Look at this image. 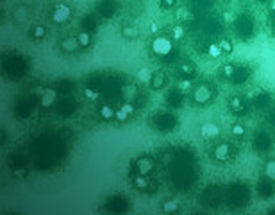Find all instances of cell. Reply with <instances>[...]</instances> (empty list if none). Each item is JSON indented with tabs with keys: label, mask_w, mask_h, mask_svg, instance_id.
<instances>
[{
	"label": "cell",
	"mask_w": 275,
	"mask_h": 215,
	"mask_svg": "<svg viewBox=\"0 0 275 215\" xmlns=\"http://www.w3.org/2000/svg\"><path fill=\"white\" fill-rule=\"evenodd\" d=\"M227 106H229V111H231L232 115L241 116L247 113V109H249V101L245 97H241V95H231L229 101H227Z\"/></svg>",
	"instance_id": "obj_16"
},
{
	"label": "cell",
	"mask_w": 275,
	"mask_h": 215,
	"mask_svg": "<svg viewBox=\"0 0 275 215\" xmlns=\"http://www.w3.org/2000/svg\"><path fill=\"white\" fill-rule=\"evenodd\" d=\"M231 134L236 136V138H243L245 134H247V127L243 124H240V122H236V124L231 125Z\"/></svg>",
	"instance_id": "obj_36"
},
{
	"label": "cell",
	"mask_w": 275,
	"mask_h": 215,
	"mask_svg": "<svg viewBox=\"0 0 275 215\" xmlns=\"http://www.w3.org/2000/svg\"><path fill=\"white\" fill-rule=\"evenodd\" d=\"M191 99H193V103L199 104V106H206V104H209L214 99V88L211 85H207V83L195 86L193 94H191Z\"/></svg>",
	"instance_id": "obj_6"
},
{
	"label": "cell",
	"mask_w": 275,
	"mask_h": 215,
	"mask_svg": "<svg viewBox=\"0 0 275 215\" xmlns=\"http://www.w3.org/2000/svg\"><path fill=\"white\" fill-rule=\"evenodd\" d=\"M274 147V136L270 131L261 129L256 131V134L252 136V149L259 154H267L268 151H272Z\"/></svg>",
	"instance_id": "obj_4"
},
{
	"label": "cell",
	"mask_w": 275,
	"mask_h": 215,
	"mask_svg": "<svg viewBox=\"0 0 275 215\" xmlns=\"http://www.w3.org/2000/svg\"><path fill=\"white\" fill-rule=\"evenodd\" d=\"M218 45H220V50H222L223 54H231L232 49H234V47H232V43L229 40H222Z\"/></svg>",
	"instance_id": "obj_41"
},
{
	"label": "cell",
	"mask_w": 275,
	"mask_h": 215,
	"mask_svg": "<svg viewBox=\"0 0 275 215\" xmlns=\"http://www.w3.org/2000/svg\"><path fill=\"white\" fill-rule=\"evenodd\" d=\"M9 167L16 174H25L27 172V160L23 156H13V160L9 161Z\"/></svg>",
	"instance_id": "obj_29"
},
{
	"label": "cell",
	"mask_w": 275,
	"mask_h": 215,
	"mask_svg": "<svg viewBox=\"0 0 275 215\" xmlns=\"http://www.w3.org/2000/svg\"><path fill=\"white\" fill-rule=\"evenodd\" d=\"M116 11H118V5L115 0H98L95 5V13L104 20H111L116 14Z\"/></svg>",
	"instance_id": "obj_13"
},
{
	"label": "cell",
	"mask_w": 275,
	"mask_h": 215,
	"mask_svg": "<svg viewBox=\"0 0 275 215\" xmlns=\"http://www.w3.org/2000/svg\"><path fill=\"white\" fill-rule=\"evenodd\" d=\"M166 83H168V77H166V74H164L163 70H155L154 74H152L150 88L154 90V92H157V90H163L164 86H166Z\"/></svg>",
	"instance_id": "obj_26"
},
{
	"label": "cell",
	"mask_w": 275,
	"mask_h": 215,
	"mask_svg": "<svg viewBox=\"0 0 275 215\" xmlns=\"http://www.w3.org/2000/svg\"><path fill=\"white\" fill-rule=\"evenodd\" d=\"M175 4H177V0H159V5L163 9H172L175 7Z\"/></svg>",
	"instance_id": "obj_43"
},
{
	"label": "cell",
	"mask_w": 275,
	"mask_h": 215,
	"mask_svg": "<svg viewBox=\"0 0 275 215\" xmlns=\"http://www.w3.org/2000/svg\"><path fill=\"white\" fill-rule=\"evenodd\" d=\"M52 109H54V113L58 116H61V118H68V116H71L77 111V103L70 97V95H67V97L59 99Z\"/></svg>",
	"instance_id": "obj_7"
},
{
	"label": "cell",
	"mask_w": 275,
	"mask_h": 215,
	"mask_svg": "<svg viewBox=\"0 0 275 215\" xmlns=\"http://www.w3.org/2000/svg\"><path fill=\"white\" fill-rule=\"evenodd\" d=\"M122 36H124L125 40H133V38L139 36V29H138V25H133V23H125L122 27Z\"/></svg>",
	"instance_id": "obj_32"
},
{
	"label": "cell",
	"mask_w": 275,
	"mask_h": 215,
	"mask_svg": "<svg viewBox=\"0 0 275 215\" xmlns=\"http://www.w3.org/2000/svg\"><path fill=\"white\" fill-rule=\"evenodd\" d=\"M58 101H59L58 90L54 88V86H49V88L43 92V95L40 97V103H38V106H40L41 109H49V108L56 106V103H58Z\"/></svg>",
	"instance_id": "obj_18"
},
{
	"label": "cell",
	"mask_w": 275,
	"mask_h": 215,
	"mask_svg": "<svg viewBox=\"0 0 275 215\" xmlns=\"http://www.w3.org/2000/svg\"><path fill=\"white\" fill-rule=\"evenodd\" d=\"M104 210L111 212V214H124V212L129 210V201L124 196H113L106 201Z\"/></svg>",
	"instance_id": "obj_14"
},
{
	"label": "cell",
	"mask_w": 275,
	"mask_h": 215,
	"mask_svg": "<svg viewBox=\"0 0 275 215\" xmlns=\"http://www.w3.org/2000/svg\"><path fill=\"white\" fill-rule=\"evenodd\" d=\"M234 27H236V32H238V36H240V38H243V40H249V38H252L254 31H256L254 20L249 16V14H241V16L236 20Z\"/></svg>",
	"instance_id": "obj_10"
},
{
	"label": "cell",
	"mask_w": 275,
	"mask_h": 215,
	"mask_svg": "<svg viewBox=\"0 0 275 215\" xmlns=\"http://www.w3.org/2000/svg\"><path fill=\"white\" fill-rule=\"evenodd\" d=\"M4 70H5V76L7 77L18 81L25 76L27 63H25V59L20 58V56H5L4 58Z\"/></svg>",
	"instance_id": "obj_3"
},
{
	"label": "cell",
	"mask_w": 275,
	"mask_h": 215,
	"mask_svg": "<svg viewBox=\"0 0 275 215\" xmlns=\"http://www.w3.org/2000/svg\"><path fill=\"white\" fill-rule=\"evenodd\" d=\"M97 115H98V118H100V120L111 122V120H115L116 109H115V108H113L109 103H104V104H100V106H98Z\"/></svg>",
	"instance_id": "obj_25"
},
{
	"label": "cell",
	"mask_w": 275,
	"mask_h": 215,
	"mask_svg": "<svg viewBox=\"0 0 275 215\" xmlns=\"http://www.w3.org/2000/svg\"><path fill=\"white\" fill-rule=\"evenodd\" d=\"M270 9L275 13V0H270Z\"/></svg>",
	"instance_id": "obj_46"
},
{
	"label": "cell",
	"mask_w": 275,
	"mask_h": 215,
	"mask_svg": "<svg viewBox=\"0 0 275 215\" xmlns=\"http://www.w3.org/2000/svg\"><path fill=\"white\" fill-rule=\"evenodd\" d=\"M256 192L263 199H272L275 196V181L267 178V176H263L261 179H258V183H256Z\"/></svg>",
	"instance_id": "obj_15"
},
{
	"label": "cell",
	"mask_w": 275,
	"mask_h": 215,
	"mask_svg": "<svg viewBox=\"0 0 275 215\" xmlns=\"http://www.w3.org/2000/svg\"><path fill=\"white\" fill-rule=\"evenodd\" d=\"M265 176L275 181V158H272L265 163Z\"/></svg>",
	"instance_id": "obj_39"
},
{
	"label": "cell",
	"mask_w": 275,
	"mask_h": 215,
	"mask_svg": "<svg viewBox=\"0 0 275 215\" xmlns=\"http://www.w3.org/2000/svg\"><path fill=\"white\" fill-rule=\"evenodd\" d=\"M234 156H236V151L229 142L214 143L213 149H211V158L216 163H229V161L234 160Z\"/></svg>",
	"instance_id": "obj_5"
},
{
	"label": "cell",
	"mask_w": 275,
	"mask_h": 215,
	"mask_svg": "<svg viewBox=\"0 0 275 215\" xmlns=\"http://www.w3.org/2000/svg\"><path fill=\"white\" fill-rule=\"evenodd\" d=\"M179 203L175 201V199H168V201H164L163 206H161V210L164 212V214H175V212H179Z\"/></svg>",
	"instance_id": "obj_35"
},
{
	"label": "cell",
	"mask_w": 275,
	"mask_h": 215,
	"mask_svg": "<svg viewBox=\"0 0 275 215\" xmlns=\"http://www.w3.org/2000/svg\"><path fill=\"white\" fill-rule=\"evenodd\" d=\"M84 97L88 99V101H97V99L100 97V90L95 88V86H86V88H84Z\"/></svg>",
	"instance_id": "obj_38"
},
{
	"label": "cell",
	"mask_w": 275,
	"mask_h": 215,
	"mask_svg": "<svg viewBox=\"0 0 275 215\" xmlns=\"http://www.w3.org/2000/svg\"><path fill=\"white\" fill-rule=\"evenodd\" d=\"M268 214H275V208H270V210H268Z\"/></svg>",
	"instance_id": "obj_47"
},
{
	"label": "cell",
	"mask_w": 275,
	"mask_h": 215,
	"mask_svg": "<svg viewBox=\"0 0 275 215\" xmlns=\"http://www.w3.org/2000/svg\"><path fill=\"white\" fill-rule=\"evenodd\" d=\"M29 34H31L32 40L40 41V40H43L45 36H47V27H45V25H34L31 29V32H29Z\"/></svg>",
	"instance_id": "obj_34"
},
{
	"label": "cell",
	"mask_w": 275,
	"mask_h": 215,
	"mask_svg": "<svg viewBox=\"0 0 275 215\" xmlns=\"http://www.w3.org/2000/svg\"><path fill=\"white\" fill-rule=\"evenodd\" d=\"M29 14H31V9L23 4L18 5V7L14 9V20H16V22H25L27 18H29Z\"/></svg>",
	"instance_id": "obj_33"
},
{
	"label": "cell",
	"mask_w": 275,
	"mask_h": 215,
	"mask_svg": "<svg viewBox=\"0 0 275 215\" xmlns=\"http://www.w3.org/2000/svg\"><path fill=\"white\" fill-rule=\"evenodd\" d=\"M71 18V5L68 2H59V4L54 5L52 13H50V20H52L56 25H63L67 23Z\"/></svg>",
	"instance_id": "obj_9"
},
{
	"label": "cell",
	"mask_w": 275,
	"mask_h": 215,
	"mask_svg": "<svg viewBox=\"0 0 275 215\" xmlns=\"http://www.w3.org/2000/svg\"><path fill=\"white\" fill-rule=\"evenodd\" d=\"M98 14L97 13H88L82 16V20H80V25L79 29H82V31H88V32H95L98 27Z\"/></svg>",
	"instance_id": "obj_23"
},
{
	"label": "cell",
	"mask_w": 275,
	"mask_h": 215,
	"mask_svg": "<svg viewBox=\"0 0 275 215\" xmlns=\"http://www.w3.org/2000/svg\"><path fill=\"white\" fill-rule=\"evenodd\" d=\"M259 2H261V0H259Z\"/></svg>",
	"instance_id": "obj_48"
},
{
	"label": "cell",
	"mask_w": 275,
	"mask_h": 215,
	"mask_svg": "<svg viewBox=\"0 0 275 215\" xmlns=\"http://www.w3.org/2000/svg\"><path fill=\"white\" fill-rule=\"evenodd\" d=\"M236 65H223L222 68H220V76L223 77V79H227V81H231L232 79V76H234V72H236Z\"/></svg>",
	"instance_id": "obj_37"
},
{
	"label": "cell",
	"mask_w": 275,
	"mask_h": 215,
	"mask_svg": "<svg viewBox=\"0 0 275 215\" xmlns=\"http://www.w3.org/2000/svg\"><path fill=\"white\" fill-rule=\"evenodd\" d=\"M250 76H252V68L250 67H238L234 72V76H232L231 83L232 85H245L250 79Z\"/></svg>",
	"instance_id": "obj_24"
},
{
	"label": "cell",
	"mask_w": 275,
	"mask_h": 215,
	"mask_svg": "<svg viewBox=\"0 0 275 215\" xmlns=\"http://www.w3.org/2000/svg\"><path fill=\"white\" fill-rule=\"evenodd\" d=\"M200 136L204 140H207V142L218 138V136H220V125L213 124V122H206V124H202V127H200Z\"/></svg>",
	"instance_id": "obj_21"
},
{
	"label": "cell",
	"mask_w": 275,
	"mask_h": 215,
	"mask_svg": "<svg viewBox=\"0 0 275 215\" xmlns=\"http://www.w3.org/2000/svg\"><path fill=\"white\" fill-rule=\"evenodd\" d=\"M115 118H116L118 122H120V124H125V122H127V120L131 118V115H129V113H125L124 109H122V108H118V109H116Z\"/></svg>",
	"instance_id": "obj_40"
},
{
	"label": "cell",
	"mask_w": 275,
	"mask_h": 215,
	"mask_svg": "<svg viewBox=\"0 0 275 215\" xmlns=\"http://www.w3.org/2000/svg\"><path fill=\"white\" fill-rule=\"evenodd\" d=\"M150 124L157 133H172V131L177 127V116L170 111L157 109V111L152 115Z\"/></svg>",
	"instance_id": "obj_1"
},
{
	"label": "cell",
	"mask_w": 275,
	"mask_h": 215,
	"mask_svg": "<svg viewBox=\"0 0 275 215\" xmlns=\"http://www.w3.org/2000/svg\"><path fill=\"white\" fill-rule=\"evenodd\" d=\"M182 36H184V32H182V29H175V31H173V38H175V40H181Z\"/></svg>",
	"instance_id": "obj_45"
},
{
	"label": "cell",
	"mask_w": 275,
	"mask_h": 215,
	"mask_svg": "<svg viewBox=\"0 0 275 215\" xmlns=\"http://www.w3.org/2000/svg\"><path fill=\"white\" fill-rule=\"evenodd\" d=\"M75 36H77V41H79V45H80V49H88V47H91V43H93V32L79 29V32H77Z\"/></svg>",
	"instance_id": "obj_31"
},
{
	"label": "cell",
	"mask_w": 275,
	"mask_h": 215,
	"mask_svg": "<svg viewBox=\"0 0 275 215\" xmlns=\"http://www.w3.org/2000/svg\"><path fill=\"white\" fill-rule=\"evenodd\" d=\"M133 185H134V188H136V190H139V192H154V190H155V183L150 179V176L134 174Z\"/></svg>",
	"instance_id": "obj_19"
},
{
	"label": "cell",
	"mask_w": 275,
	"mask_h": 215,
	"mask_svg": "<svg viewBox=\"0 0 275 215\" xmlns=\"http://www.w3.org/2000/svg\"><path fill=\"white\" fill-rule=\"evenodd\" d=\"M120 108H122V109H124L125 113H129L131 116L134 115V109H136V108H134V103H127V101H125V103L122 104Z\"/></svg>",
	"instance_id": "obj_42"
},
{
	"label": "cell",
	"mask_w": 275,
	"mask_h": 215,
	"mask_svg": "<svg viewBox=\"0 0 275 215\" xmlns=\"http://www.w3.org/2000/svg\"><path fill=\"white\" fill-rule=\"evenodd\" d=\"M222 201H225V192L220 190L218 187H209L202 194V205L206 206H220Z\"/></svg>",
	"instance_id": "obj_12"
},
{
	"label": "cell",
	"mask_w": 275,
	"mask_h": 215,
	"mask_svg": "<svg viewBox=\"0 0 275 215\" xmlns=\"http://www.w3.org/2000/svg\"><path fill=\"white\" fill-rule=\"evenodd\" d=\"M177 72L181 74L182 79H193L197 76V67L190 61H182L177 67Z\"/></svg>",
	"instance_id": "obj_28"
},
{
	"label": "cell",
	"mask_w": 275,
	"mask_h": 215,
	"mask_svg": "<svg viewBox=\"0 0 275 215\" xmlns=\"http://www.w3.org/2000/svg\"><path fill=\"white\" fill-rule=\"evenodd\" d=\"M152 50H154L159 58H166V56H170V54L173 52V41H170L168 38L159 36V38H155L154 43H152Z\"/></svg>",
	"instance_id": "obj_17"
},
{
	"label": "cell",
	"mask_w": 275,
	"mask_h": 215,
	"mask_svg": "<svg viewBox=\"0 0 275 215\" xmlns=\"http://www.w3.org/2000/svg\"><path fill=\"white\" fill-rule=\"evenodd\" d=\"M54 88L58 90V94L61 95V97H67V95H70L71 92H73V83H71L70 79H59L56 85H54Z\"/></svg>",
	"instance_id": "obj_30"
},
{
	"label": "cell",
	"mask_w": 275,
	"mask_h": 215,
	"mask_svg": "<svg viewBox=\"0 0 275 215\" xmlns=\"http://www.w3.org/2000/svg\"><path fill=\"white\" fill-rule=\"evenodd\" d=\"M225 201H229L232 206H245L250 203L249 188L241 183H232L225 190Z\"/></svg>",
	"instance_id": "obj_2"
},
{
	"label": "cell",
	"mask_w": 275,
	"mask_h": 215,
	"mask_svg": "<svg viewBox=\"0 0 275 215\" xmlns=\"http://www.w3.org/2000/svg\"><path fill=\"white\" fill-rule=\"evenodd\" d=\"M166 104H168L172 109H179V108L184 106V92L181 90H172L168 95H166Z\"/></svg>",
	"instance_id": "obj_22"
},
{
	"label": "cell",
	"mask_w": 275,
	"mask_h": 215,
	"mask_svg": "<svg viewBox=\"0 0 275 215\" xmlns=\"http://www.w3.org/2000/svg\"><path fill=\"white\" fill-rule=\"evenodd\" d=\"M250 101H252V106L256 108V109H265V108L272 103V97H270V94H267V92H258Z\"/></svg>",
	"instance_id": "obj_27"
},
{
	"label": "cell",
	"mask_w": 275,
	"mask_h": 215,
	"mask_svg": "<svg viewBox=\"0 0 275 215\" xmlns=\"http://www.w3.org/2000/svg\"><path fill=\"white\" fill-rule=\"evenodd\" d=\"M59 49H61L63 54H67V56L77 52V50L80 49L79 41H77V36H67V38H63V40L59 41Z\"/></svg>",
	"instance_id": "obj_20"
},
{
	"label": "cell",
	"mask_w": 275,
	"mask_h": 215,
	"mask_svg": "<svg viewBox=\"0 0 275 215\" xmlns=\"http://www.w3.org/2000/svg\"><path fill=\"white\" fill-rule=\"evenodd\" d=\"M38 103H40V99H36V97L20 99V101H16V104H14V115H16L18 118H27V116H31Z\"/></svg>",
	"instance_id": "obj_8"
},
{
	"label": "cell",
	"mask_w": 275,
	"mask_h": 215,
	"mask_svg": "<svg viewBox=\"0 0 275 215\" xmlns=\"http://www.w3.org/2000/svg\"><path fill=\"white\" fill-rule=\"evenodd\" d=\"M148 72L150 70H145V68H143V70H139V79L143 81V83H145V81H148V83H150V74H148Z\"/></svg>",
	"instance_id": "obj_44"
},
{
	"label": "cell",
	"mask_w": 275,
	"mask_h": 215,
	"mask_svg": "<svg viewBox=\"0 0 275 215\" xmlns=\"http://www.w3.org/2000/svg\"><path fill=\"white\" fill-rule=\"evenodd\" d=\"M134 174L139 176H152L155 170V160L152 156H139L133 161Z\"/></svg>",
	"instance_id": "obj_11"
}]
</instances>
